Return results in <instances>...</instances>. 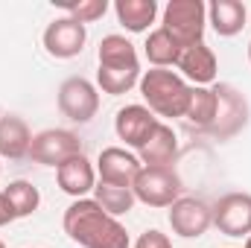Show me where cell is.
<instances>
[{
  "instance_id": "30",
  "label": "cell",
  "mask_w": 251,
  "mask_h": 248,
  "mask_svg": "<svg viewBox=\"0 0 251 248\" xmlns=\"http://www.w3.org/2000/svg\"><path fill=\"white\" fill-rule=\"evenodd\" d=\"M0 248H6V246H3V243H0Z\"/></svg>"
},
{
  "instance_id": "2",
  "label": "cell",
  "mask_w": 251,
  "mask_h": 248,
  "mask_svg": "<svg viewBox=\"0 0 251 248\" xmlns=\"http://www.w3.org/2000/svg\"><path fill=\"white\" fill-rule=\"evenodd\" d=\"M137 88L146 108L155 117H184L190 102V85L181 73L167 67H152V70H143Z\"/></svg>"
},
{
  "instance_id": "22",
  "label": "cell",
  "mask_w": 251,
  "mask_h": 248,
  "mask_svg": "<svg viewBox=\"0 0 251 248\" xmlns=\"http://www.w3.org/2000/svg\"><path fill=\"white\" fill-rule=\"evenodd\" d=\"M3 196L9 198L15 219H26V216H32V213L38 210V204H41V193H38V187L32 184V181H24V178L9 181V187L3 190Z\"/></svg>"
},
{
  "instance_id": "11",
  "label": "cell",
  "mask_w": 251,
  "mask_h": 248,
  "mask_svg": "<svg viewBox=\"0 0 251 248\" xmlns=\"http://www.w3.org/2000/svg\"><path fill=\"white\" fill-rule=\"evenodd\" d=\"M158 123H161V120H158L146 105L131 102V105H123V108L117 111V117H114V131H117V137L123 140L126 146L140 149V146L149 140V134L155 131Z\"/></svg>"
},
{
  "instance_id": "14",
  "label": "cell",
  "mask_w": 251,
  "mask_h": 248,
  "mask_svg": "<svg viewBox=\"0 0 251 248\" xmlns=\"http://www.w3.org/2000/svg\"><path fill=\"white\" fill-rule=\"evenodd\" d=\"M56 181L62 187V193L73 196V201L88 198V193H94V187H97V167L82 152V155L64 161L62 167H56Z\"/></svg>"
},
{
  "instance_id": "17",
  "label": "cell",
  "mask_w": 251,
  "mask_h": 248,
  "mask_svg": "<svg viewBox=\"0 0 251 248\" xmlns=\"http://www.w3.org/2000/svg\"><path fill=\"white\" fill-rule=\"evenodd\" d=\"M29 146H32V131L24 117L18 114L0 117V158H9V161L29 158Z\"/></svg>"
},
{
  "instance_id": "15",
  "label": "cell",
  "mask_w": 251,
  "mask_h": 248,
  "mask_svg": "<svg viewBox=\"0 0 251 248\" xmlns=\"http://www.w3.org/2000/svg\"><path fill=\"white\" fill-rule=\"evenodd\" d=\"M137 158L143 167H173L178 158V137L173 131V125L158 123L155 131L149 134V140L137 149Z\"/></svg>"
},
{
  "instance_id": "7",
  "label": "cell",
  "mask_w": 251,
  "mask_h": 248,
  "mask_svg": "<svg viewBox=\"0 0 251 248\" xmlns=\"http://www.w3.org/2000/svg\"><path fill=\"white\" fill-rule=\"evenodd\" d=\"M213 225V207L196 196H181L170 204V228L181 240H199Z\"/></svg>"
},
{
  "instance_id": "23",
  "label": "cell",
  "mask_w": 251,
  "mask_h": 248,
  "mask_svg": "<svg viewBox=\"0 0 251 248\" xmlns=\"http://www.w3.org/2000/svg\"><path fill=\"white\" fill-rule=\"evenodd\" d=\"M94 201L108 213V216H123L128 213L131 207H134V193H131V187H114V184H102V181H97L94 187Z\"/></svg>"
},
{
  "instance_id": "1",
  "label": "cell",
  "mask_w": 251,
  "mask_h": 248,
  "mask_svg": "<svg viewBox=\"0 0 251 248\" xmlns=\"http://www.w3.org/2000/svg\"><path fill=\"white\" fill-rule=\"evenodd\" d=\"M64 234L82 248H128L126 228L94 198H76L64 210Z\"/></svg>"
},
{
  "instance_id": "26",
  "label": "cell",
  "mask_w": 251,
  "mask_h": 248,
  "mask_svg": "<svg viewBox=\"0 0 251 248\" xmlns=\"http://www.w3.org/2000/svg\"><path fill=\"white\" fill-rule=\"evenodd\" d=\"M134 248H173V243H170V237L161 234L158 228H149V231H143V234L137 237Z\"/></svg>"
},
{
  "instance_id": "10",
  "label": "cell",
  "mask_w": 251,
  "mask_h": 248,
  "mask_svg": "<svg viewBox=\"0 0 251 248\" xmlns=\"http://www.w3.org/2000/svg\"><path fill=\"white\" fill-rule=\"evenodd\" d=\"M143 164L134 152H128L123 146H105L97 158V178L102 184L114 187H131L134 178L140 175Z\"/></svg>"
},
{
  "instance_id": "27",
  "label": "cell",
  "mask_w": 251,
  "mask_h": 248,
  "mask_svg": "<svg viewBox=\"0 0 251 248\" xmlns=\"http://www.w3.org/2000/svg\"><path fill=\"white\" fill-rule=\"evenodd\" d=\"M9 222H15V213H12V204H9V198L0 193V228H6Z\"/></svg>"
},
{
  "instance_id": "8",
  "label": "cell",
  "mask_w": 251,
  "mask_h": 248,
  "mask_svg": "<svg viewBox=\"0 0 251 248\" xmlns=\"http://www.w3.org/2000/svg\"><path fill=\"white\" fill-rule=\"evenodd\" d=\"M41 41H44V50L53 59H76L85 50L88 29H85V24H79V21L64 15V18H56V21L47 24Z\"/></svg>"
},
{
  "instance_id": "29",
  "label": "cell",
  "mask_w": 251,
  "mask_h": 248,
  "mask_svg": "<svg viewBox=\"0 0 251 248\" xmlns=\"http://www.w3.org/2000/svg\"><path fill=\"white\" fill-rule=\"evenodd\" d=\"M249 62H251V41H249Z\"/></svg>"
},
{
  "instance_id": "20",
  "label": "cell",
  "mask_w": 251,
  "mask_h": 248,
  "mask_svg": "<svg viewBox=\"0 0 251 248\" xmlns=\"http://www.w3.org/2000/svg\"><path fill=\"white\" fill-rule=\"evenodd\" d=\"M114 15L117 24L128 32H146L149 24L158 18V3L155 0H114Z\"/></svg>"
},
{
  "instance_id": "19",
  "label": "cell",
  "mask_w": 251,
  "mask_h": 248,
  "mask_svg": "<svg viewBox=\"0 0 251 248\" xmlns=\"http://www.w3.org/2000/svg\"><path fill=\"white\" fill-rule=\"evenodd\" d=\"M216 114H219V97L213 88H196L190 85V102L187 111H184V120L193 128H201V131H210L216 123Z\"/></svg>"
},
{
  "instance_id": "21",
  "label": "cell",
  "mask_w": 251,
  "mask_h": 248,
  "mask_svg": "<svg viewBox=\"0 0 251 248\" xmlns=\"http://www.w3.org/2000/svg\"><path fill=\"white\" fill-rule=\"evenodd\" d=\"M181 50H184V47H181L164 26L152 29V32L146 35V44H143V56H146V62L152 64V67H176Z\"/></svg>"
},
{
  "instance_id": "3",
  "label": "cell",
  "mask_w": 251,
  "mask_h": 248,
  "mask_svg": "<svg viewBox=\"0 0 251 248\" xmlns=\"http://www.w3.org/2000/svg\"><path fill=\"white\" fill-rule=\"evenodd\" d=\"M181 47L204 41L207 26V6L201 0H170L164 6V24H161Z\"/></svg>"
},
{
  "instance_id": "13",
  "label": "cell",
  "mask_w": 251,
  "mask_h": 248,
  "mask_svg": "<svg viewBox=\"0 0 251 248\" xmlns=\"http://www.w3.org/2000/svg\"><path fill=\"white\" fill-rule=\"evenodd\" d=\"M176 67H178V73H181L187 82H193L196 88H207L210 82H216V73H219L216 53H213L204 41L184 47Z\"/></svg>"
},
{
  "instance_id": "12",
  "label": "cell",
  "mask_w": 251,
  "mask_h": 248,
  "mask_svg": "<svg viewBox=\"0 0 251 248\" xmlns=\"http://www.w3.org/2000/svg\"><path fill=\"white\" fill-rule=\"evenodd\" d=\"M213 91L219 97V114H216V123L210 128V134L231 137L249 123V102L234 85H216Z\"/></svg>"
},
{
  "instance_id": "6",
  "label": "cell",
  "mask_w": 251,
  "mask_h": 248,
  "mask_svg": "<svg viewBox=\"0 0 251 248\" xmlns=\"http://www.w3.org/2000/svg\"><path fill=\"white\" fill-rule=\"evenodd\" d=\"M82 155V140L76 131L70 128H44L38 134H32V146H29V158L35 164L44 167H62L64 161Z\"/></svg>"
},
{
  "instance_id": "9",
  "label": "cell",
  "mask_w": 251,
  "mask_h": 248,
  "mask_svg": "<svg viewBox=\"0 0 251 248\" xmlns=\"http://www.w3.org/2000/svg\"><path fill=\"white\" fill-rule=\"evenodd\" d=\"M213 225L225 237H251V193H228L213 204Z\"/></svg>"
},
{
  "instance_id": "18",
  "label": "cell",
  "mask_w": 251,
  "mask_h": 248,
  "mask_svg": "<svg viewBox=\"0 0 251 248\" xmlns=\"http://www.w3.org/2000/svg\"><path fill=\"white\" fill-rule=\"evenodd\" d=\"M246 18H249V9H246V3H240V0H213V3L207 6V24H210L213 32L222 35V38L240 35L243 26H246Z\"/></svg>"
},
{
  "instance_id": "24",
  "label": "cell",
  "mask_w": 251,
  "mask_h": 248,
  "mask_svg": "<svg viewBox=\"0 0 251 248\" xmlns=\"http://www.w3.org/2000/svg\"><path fill=\"white\" fill-rule=\"evenodd\" d=\"M140 76L143 70H97V88L108 97H120L140 82Z\"/></svg>"
},
{
  "instance_id": "28",
  "label": "cell",
  "mask_w": 251,
  "mask_h": 248,
  "mask_svg": "<svg viewBox=\"0 0 251 248\" xmlns=\"http://www.w3.org/2000/svg\"><path fill=\"white\" fill-rule=\"evenodd\" d=\"M243 248H251V237H246V246H243Z\"/></svg>"
},
{
  "instance_id": "5",
  "label": "cell",
  "mask_w": 251,
  "mask_h": 248,
  "mask_svg": "<svg viewBox=\"0 0 251 248\" xmlns=\"http://www.w3.org/2000/svg\"><path fill=\"white\" fill-rule=\"evenodd\" d=\"M56 102L70 123H91L100 111V88L85 76H70L59 85Z\"/></svg>"
},
{
  "instance_id": "4",
  "label": "cell",
  "mask_w": 251,
  "mask_h": 248,
  "mask_svg": "<svg viewBox=\"0 0 251 248\" xmlns=\"http://www.w3.org/2000/svg\"><path fill=\"white\" fill-rule=\"evenodd\" d=\"M181 175L173 167H143L131 184L134 198L143 201L146 207H170L173 201L181 198Z\"/></svg>"
},
{
  "instance_id": "25",
  "label": "cell",
  "mask_w": 251,
  "mask_h": 248,
  "mask_svg": "<svg viewBox=\"0 0 251 248\" xmlns=\"http://www.w3.org/2000/svg\"><path fill=\"white\" fill-rule=\"evenodd\" d=\"M67 18L79 21V24H94L108 12V0H79V3H62Z\"/></svg>"
},
{
  "instance_id": "16",
  "label": "cell",
  "mask_w": 251,
  "mask_h": 248,
  "mask_svg": "<svg viewBox=\"0 0 251 248\" xmlns=\"http://www.w3.org/2000/svg\"><path fill=\"white\" fill-rule=\"evenodd\" d=\"M97 62H100V70H140V59H137L134 44L117 32H111L100 41Z\"/></svg>"
}]
</instances>
